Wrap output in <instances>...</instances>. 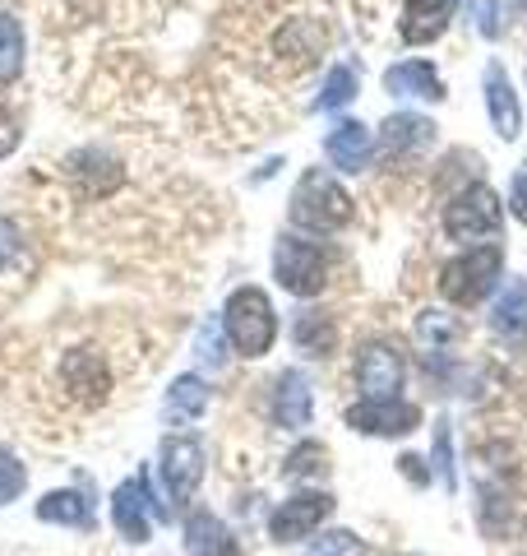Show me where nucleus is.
I'll return each mask as SVG.
<instances>
[{"instance_id":"nucleus-32","label":"nucleus","mask_w":527,"mask_h":556,"mask_svg":"<svg viewBox=\"0 0 527 556\" xmlns=\"http://www.w3.org/2000/svg\"><path fill=\"white\" fill-rule=\"evenodd\" d=\"M14 255H20V228H14L10 218H0V269H5Z\"/></svg>"},{"instance_id":"nucleus-12","label":"nucleus","mask_w":527,"mask_h":556,"mask_svg":"<svg viewBox=\"0 0 527 556\" xmlns=\"http://www.w3.org/2000/svg\"><path fill=\"white\" fill-rule=\"evenodd\" d=\"M486 112H490V126H496L500 139H518L523 130V102L514 93V79L500 61L486 65Z\"/></svg>"},{"instance_id":"nucleus-9","label":"nucleus","mask_w":527,"mask_h":556,"mask_svg":"<svg viewBox=\"0 0 527 556\" xmlns=\"http://www.w3.org/2000/svg\"><path fill=\"white\" fill-rule=\"evenodd\" d=\"M157 464H163L167 496L176 501V506H185V501L195 496L200 478H204V445H200L195 437H167V441H163V455H157Z\"/></svg>"},{"instance_id":"nucleus-24","label":"nucleus","mask_w":527,"mask_h":556,"mask_svg":"<svg viewBox=\"0 0 527 556\" xmlns=\"http://www.w3.org/2000/svg\"><path fill=\"white\" fill-rule=\"evenodd\" d=\"M24 70V28L14 14H0V84H14Z\"/></svg>"},{"instance_id":"nucleus-34","label":"nucleus","mask_w":527,"mask_h":556,"mask_svg":"<svg viewBox=\"0 0 527 556\" xmlns=\"http://www.w3.org/2000/svg\"><path fill=\"white\" fill-rule=\"evenodd\" d=\"M509 200H514L509 208H514V214H518V223L527 228V172H518V177L509 181Z\"/></svg>"},{"instance_id":"nucleus-30","label":"nucleus","mask_w":527,"mask_h":556,"mask_svg":"<svg viewBox=\"0 0 527 556\" xmlns=\"http://www.w3.org/2000/svg\"><path fill=\"white\" fill-rule=\"evenodd\" d=\"M435 468H439V482L453 492V455H449V422H435Z\"/></svg>"},{"instance_id":"nucleus-16","label":"nucleus","mask_w":527,"mask_h":556,"mask_svg":"<svg viewBox=\"0 0 527 556\" xmlns=\"http://www.w3.org/2000/svg\"><path fill=\"white\" fill-rule=\"evenodd\" d=\"M384 89L394 98H416V102H439L445 98V79L435 75L430 61H398L384 70Z\"/></svg>"},{"instance_id":"nucleus-33","label":"nucleus","mask_w":527,"mask_h":556,"mask_svg":"<svg viewBox=\"0 0 527 556\" xmlns=\"http://www.w3.org/2000/svg\"><path fill=\"white\" fill-rule=\"evenodd\" d=\"M200 348H204V362H214V367H222V339H218V325H204L200 329Z\"/></svg>"},{"instance_id":"nucleus-22","label":"nucleus","mask_w":527,"mask_h":556,"mask_svg":"<svg viewBox=\"0 0 527 556\" xmlns=\"http://www.w3.org/2000/svg\"><path fill=\"white\" fill-rule=\"evenodd\" d=\"M208 408V386L200 376H176L171 390H167V417L171 422H190Z\"/></svg>"},{"instance_id":"nucleus-4","label":"nucleus","mask_w":527,"mask_h":556,"mask_svg":"<svg viewBox=\"0 0 527 556\" xmlns=\"http://www.w3.org/2000/svg\"><path fill=\"white\" fill-rule=\"evenodd\" d=\"M504 228V208L500 195L490 186H463L459 195L445 204V237L449 241H463V247H477V241L496 237Z\"/></svg>"},{"instance_id":"nucleus-28","label":"nucleus","mask_w":527,"mask_h":556,"mask_svg":"<svg viewBox=\"0 0 527 556\" xmlns=\"http://www.w3.org/2000/svg\"><path fill=\"white\" fill-rule=\"evenodd\" d=\"M306 556H371V552H365V543L351 529H329L324 538H314Z\"/></svg>"},{"instance_id":"nucleus-2","label":"nucleus","mask_w":527,"mask_h":556,"mask_svg":"<svg viewBox=\"0 0 527 556\" xmlns=\"http://www.w3.org/2000/svg\"><path fill=\"white\" fill-rule=\"evenodd\" d=\"M292 223L306 232H338L351 223V195L329 177V172L310 167L292 190Z\"/></svg>"},{"instance_id":"nucleus-18","label":"nucleus","mask_w":527,"mask_h":556,"mask_svg":"<svg viewBox=\"0 0 527 556\" xmlns=\"http://www.w3.org/2000/svg\"><path fill=\"white\" fill-rule=\"evenodd\" d=\"M69 172V181H75L83 195H112V190L120 186V163L112 159V153H102V149H88V153H75V159L65 163Z\"/></svg>"},{"instance_id":"nucleus-31","label":"nucleus","mask_w":527,"mask_h":556,"mask_svg":"<svg viewBox=\"0 0 527 556\" xmlns=\"http://www.w3.org/2000/svg\"><path fill=\"white\" fill-rule=\"evenodd\" d=\"M472 20L486 38H500V0H472Z\"/></svg>"},{"instance_id":"nucleus-35","label":"nucleus","mask_w":527,"mask_h":556,"mask_svg":"<svg viewBox=\"0 0 527 556\" xmlns=\"http://www.w3.org/2000/svg\"><path fill=\"white\" fill-rule=\"evenodd\" d=\"M14 144H20V126L10 116H0V159H10Z\"/></svg>"},{"instance_id":"nucleus-36","label":"nucleus","mask_w":527,"mask_h":556,"mask_svg":"<svg viewBox=\"0 0 527 556\" xmlns=\"http://www.w3.org/2000/svg\"><path fill=\"white\" fill-rule=\"evenodd\" d=\"M402 473H408L412 482H426V473H421V459H416V455H408V459H402Z\"/></svg>"},{"instance_id":"nucleus-1","label":"nucleus","mask_w":527,"mask_h":556,"mask_svg":"<svg viewBox=\"0 0 527 556\" xmlns=\"http://www.w3.org/2000/svg\"><path fill=\"white\" fill-rule=\"evenodd\" d=\"M504 278V251L500 247H467L439 269V298L453 306H477Z\"/></svg>"},{"instance_id":"nucleus-11","label":"nucleus","mask_w":527,"mask_h":556,"mask_svg":"<svg viewBox=\"0 0 527 556\" xmlns=\"http://www.w3.org/2000/svg\"><path fill=\"white\" fill-rule=\"evenodd\" d=\"M61 386L69 390V399H79V404H102L112 390V371L98 353L75 348V353H65V362H61Z\"/></svg>"},{"instance_id":"nucleus-10","label":"nucleus","mask_w":527,"mask_h":556,"mask_svg":"<svg viewBox=\"0 0 527 556\" xmlns=\"http://www.w3.org/2000/svg\"><path fill=\"white\" fill-rule=\"evenodd\" d=\"M402 376L408 367H402V353L394 343H365L357 353V390L365 399H398Z\"/></svg>"},{"instance_id":"nucleus-37","label":"nucleus","mask_w":527,"mask_h":556,"mask_svg":"<svg viewBox=\"0 0 527 556\" xmlns=\"http://www.w3.org/2000/svg\"><path fill=\"white\" fill-rule=\"evenodd\" d=\"M514 5H518V10H523V14H527V0H514Z\"/></svg>"},{"instance_id":"nucleus-19","label":"nucleus","mask_w":527,"mask_h":556,"mask_svg":"<svg viewBox=\"0 0 527 556\" xmlns=\"http://www.w3.org/2000/svg\"><path fill=\"white\" fill-rule=\"evenodd\" d=\"M185 552L190 556H241L232 529L214 510H195L185 519Z\"/></svg>"},{"instance_id":"nucleus-21","label":"nucleus","mask_w":527,"mask_h":556,"mask_svg":"<svg viewBox=\"0 0 527 556\" xmlns=\"http://www.w3.org/2000/svg\"><path fill=\"white\" fill-rule=\"evenodd\" d=\"M38 519L47 525H69V529H93V506L79 492H51L38 501Z\"/></svg>"},{"instance_id":"nucleus-8","label":"nucleus","mask_w":527,"mask_h":556,"mask_svg":"<svg viewBox=\"0 0 527 556\" xmlns=\"http://www.w3.org/2000/svg\"><path fill=\"white\" fill-rule=\"evenodd\" d=\"M329 515H333L329 492H296L269 515V538L273 543H301V538H310Z\"/></svg>"},{"instance_id":"nucleus-29","label":"nucleus","mask_w":527,"mask_h":556,"mask_svg":"<svg viewBox=\"0 0 527 556\" xmlns=\"http://www.w3.org/2000/svg\"><path fill=\"white\" fill-rule=\"evenodd\" d=\"M28 486V473H24V464L10 455V450H0V506H10L14 496H20Z\"/></svg>"},{"instance_id":"nucleus-3","label":"nucleus","mask_w":527,"mask_h":556,"mask_svg":"<svg viewBox=\"0 0 527 556\" xmlns=\"http://www.w3.org/2000/svg\"><path fill=\"white\" fill-rule=\"evenodd\" d=\"M222 329L241 357L269 353L273 339H278V316H273V302L264 298V288H236L232 298H227Z\"/></svg>"},{"instance_id":"nucleus-7","label":"nucleus","mask_w":527,"mask_h":556,"mask_svg":"<svg viewBox=\"0 0 527 556\" xmlns=\"http://www.w3.org/2000/svg\"><path fill=\"white\" fill-rule=\"evenodd\" d=\"M347 427L361 437H412L421 427V408L408 399H361L357 408H347Z\"/></svg>"},{"instance_id":"nucleus-25","label":"nucleus","mask_w":527,"mask_h":556,"mask_svg":"<svg viewBox=\"0 0 527 556\" xmlns=\"http://www.w3.org/2000/svg\"><path fill=\"white\" fill-rule=\"evenodd\" d=\"M351 98H357V70H351V65H333L320 98H314V108H320V112H338V108H347Z\"/></svg>"},{"instance_id":"nucleus-27","label":"nucleus","mask_w":527,"mask_h":556,"mask_svg":"<svg viewBox=\"0 0 527 556\" xmlns=\"http://www.w3.org/2000/svg\"><path fill=\"white\" fill-rule=\"evenodd\" d=\"M329 468V455H324V445H314V441H306V445H296L292 455H287V464H283V473L287 478H320Z\"/></svg>"},{"instance_id":"nucleus-26","label":"nucleus","mask_w":527,"mask_h":556,"mask_svg":"<svg viewBox=\"0 0 527 556\" xmlns=\"http://www.w3.org/2000/svg\"><path fill=\"white\" fill-rule=\"evenodd\" d=\"M416 339L430 343L435 353H439L445 343L459 339V320H453L449 311H421V316H416Z\"/></svg>"},{"instance_id":"nucleus-15","label":"nucleus","mask_w":527,"mask_h":556,"mask_svg":"<svg viewBox=\"0 0 527 556\" xmlns=\"http://www.w3.org/2000/svg\"><path fill=\"white\" fill-rule=\"evenodd\" d=\"M435 144V121L416 116V112H398L380 126V149L389 159H408V153H421Z\"/></svg>"},{"instance_id":"nucleus-14","label":"nucleus","mask_w":527,"mask_h":556,"mask_svg":"<svg viewBox=\"0 0 527 556\" xmlns=\"http://www.w3.org/2000/svg\"><path fill=\"white\" fill-rule=\"evenodd\" d=\"M453 20V0H402V42L408 47H426L435 38H445V28Z\"/></svg>"},{"instance_id":"nucleus-23","label":"nucleus","mask_w":527,"mask_h":556,"mask_svg":"<svg viewBox=\"0 0 527 556\" xmlns=\"http://www.w3.org/2000/svg\"><path fill=\"white\" fill-rule=\"evenodd\" d=\"M333 343H338V329H333L329 316H320V311H306V316H296V348L310 357H329Z\"/></svg>"},{"instance_id":"nucleus-5","label":"nucleus","mask_w":527,"mask_h":556,"mask_svg":"<svg viewBox=\"0 0 527 556\" xmlns=\"http://www.w3.org/2000/svg\"><path fill=\"white\" fill-rule=\"evenodd\" d=\"M273 278L292 298H320L329 283V255L306 237H283L273 247Z\"/></svg>"},{"instance_id":"nucleus-6","label":"nucleus","mask_w":527,"mask_h":556,"mask_svg":"<svg viewBox=\"0 0 527 556\" xmlns=\"http://www.w3.org/2000/svg\"><path fill=\"white\" fill-rule=\"evenodd\" d=\"M149 515H163V525L171 519V510L163 506V501H149V478L139 473L130 482H120L116 486V496H112V525L116 533L126 538V543H149Z\"/></svg>"},{"instance_id":"nucleus-20","label":"nucleus","mask_w":527,"mask_h":556,"mask_svg":"<svg viewBox=\"0 0 527 556\" xmlns=\"http://www.w3.org/2000/svg\"><path fill=\"white\" fill-rule=\"evenodd\" d=\"M490 329L509 343L527 339V283L523 278H514V283L504 288V298L496 302V311H490Z\"/></svg>"},{"instance_id":"nucleus-13","label":"nucleus","mask_w":527,"mask_h":556,"mask_svg":"<svg viewBox=\"0 0 527 556\" xmlns=\"http://www.w3.org/2000/svg\"><path fill=\"white\" fill-rule=\"evenodd\" d=\"M324 153L338 172H365L375 159V135H371V126H361V121H338L324 139Z\"/></svg>"},{"instance_id":"nucleus-17","label":"nucleus","mask_w":527,"mask_h":556,"mask_svg":"<svg viewBox=\"0 0 527 556\" xmlns=\"http://www.w3.org/2000/svg\"><path fill=\"white\" fill-rule=\"evenodd\" d=\"M314 413V399H310V380L301 371H283L273 386V422L287 427V431H301Z\"/></svg>"}]
</instances>
